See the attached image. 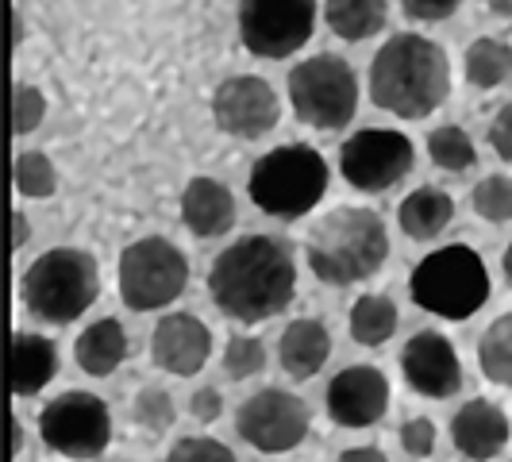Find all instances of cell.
I'll return each instance as SVG.
<instances>
[{"instance_id":"18","label":"cell","mask_w":512,"mask_h":462,"mask_svg":"<svg viewBox=\"0 0 512 462\" xmlns=\"http://www.w3.org/2000/svg\"><path fill=\"white\" fill-rule=\"evenodd\" d=\"M181 224L193 231L197 239L224 235L235 224V197L224 181L216 178H193L181 193Z\"/></svg>"},{"instance_id":"9","label":"cell","mask_w":512,"mask_h":462,"mask_svg":"<svg viewBox=\"0 0 512 462\" xmlns=\"http://www.w3.org/2000/svg\"><path fill=\"white\" fill-rule=\"evenodd\" d=\"M39 436L54 455L74 462L101 459L112 443V412L97 393L66 389L39 412Z\"/></svg>"},{"instance_id":"20","label":"cell","mask_w":512,"mask_h":462,"mask_svg":"<svg viewBox=\"0 0 512 462\" xmlns=\"http://www.w3.org/2000/svg\"><path fill=\"white\" fill-rule=\"evenodd\" d=\"M332 355V335L324 328V320L301 316L282 332L278 343V359H282L289 378H312L324 370V362Z\"/></svg>"},{"instance_id":"23","label":"cell","mask_w":512,"mask_h":462,"mask_svg":"<svg viewBox=\"0 0 512 462\" xmlns=\"http://www.w3.org/2000/svg\"><path fill=\"white\" fill-rule=\"evenodd\" d=\"M385 20H389L385 0H324V24L347 43H362V39L378 35Z\"/></svg>"},{"instance_id":"11","label":"cell","mask_w":512,"mask_h":462,"mask_svg":"<svg viewBox=\"0 0 512 462\" xmlns=\"http://www.w3.org/2000/svg\"><path fill=\"white\" fill-rule=\"evenodd\" d=\"M308 424H312V412L289 389H258L255 397H247L235 412L239 439L262 455H282V451L301 447Z\"/></svg>"},{"instance_id":"29","label":"cell","mask_w":512,"mask_h":462,"mask_svg":"<svg viewBox=\"0 0 512 462\" xmlns=\"http://www.w3.org/2000/svg\"><path fill=\"white\" fill-rule=\"evenodd\" d=\"M131 420H135L143 432L162 436V432L178 420V409H174V401H170V393H166L162 385H143V389L135 393V401H131Z\"/></svg>"},{"instance_id":"3","label":"cell","mask_w":512,"mask_h":462,"mask_svg":"<svg viewBox=\"0 0 512 462\" xmlns=\"http://www.w3.org/2000/svg\"><path fill=\"white\" fill-rule=\"evenodd\" d=\"M308 266L328 285H359L374 278L389 258V235L374 208H332L305 243Z\"/></svg>"},{"instance_id":"30","label":"cell","mask_w":512,"mask_h":462,"mask_svg":"<svg viewBox=\"0 0 512 462\" xmlns=\"http://www.w3.org/2000/svg\"><path fill=\"white\" fill-rule=\"evenodd\" d=\"M470 205L489 224L512 220V178L509 174H489V178H482L474 185V193H470Z\"/></svg>"},{"instance_id":"32","label":"cell","mask_w":512,"mask_h":462,"mask_svg":"<svg viewBox=\"0 0 512 462\" xmlns=\"http://www.w3.org/2000/svg\"><path fill=\"white\" fill-rule=\"evenodd\" d=\"M43 116H47V97L35 85L20 81L16 93H12V131L16 135H31L43 124Z\"/></svg>"},{"instance_id":"2","label":"cell","mask_w":512,"mask_h":462,"mask_svg":"<svg viewBox=\"0 0 512 462\" xmlns=\"http://www.w3.org/2000/svg\"><path fill=\"white\" fill-rule=\"evenodd\" d=\"M451 93V62L436 39L401 31L370 62V101L401 120H424Z\"/></svg>"},{"instance_id":"36","label":"cell","mask_w":512,"mask_h":462,"mask_svg":"<svg viewBox=\"0 0 512 462\" xmlns=\"http://www.w3.org/2000/svg\"><path fill=\"white\" fill-rule=\"evenodd\" d=\"M220 412H224V397H220L212 385H201V389L189 397V416H193V420H201V424L220 420Z\"/></svg>"},{"instance_id":"12","label":"cell","mask_w":512,"mask_h":462,"mask_svg":"<svg viewBox=\"0 0 512 462\" xmlns=\"http://www.w3.org/2000/svg\"><path fill=\"white\" fill-rule=\"evenodd\" d=\"M412 166H416V147L409 135L393 128H362L339 151V170L359 193H382L405 178Z\"/></svg>"},{"instance_id":"5","label":"cell","mask_w":512,"mask_h":462,"mask_svg":"<svg viewBox=\"0 0 512 462\" xmlns=\"http://www.w3.org/2000/svg\"><path fill=\"white\" fill-rule=\"evenodd\" d=\"M247 193H251L258 212L278 216V220H297L324 201L328 162H324V154L305 147V143L274 147L255 162Z\"/></svg>"},{"instance_id":"1","label":"cell","mask_w":512,"mask_h":462,"mask_svg":"<svg viewBox=\"0 0 512 462\" xmlns=\"http://www.w3.org/2000/svg\"><path fill=\"white\" fill-rule=\"evenodd\" d=\"M297 266L274 235H243L208 270V297L239 324H262L293 305Z\"/></svg>"},{"instance_id":"25","label":"cell","mask_w":512,"mask_h":462,"mask_svg":"<svg viewBox=\"0 0 512 462\" xmlns=\"http://www.w3.org/2000/svg\"><path fill=\"white\" fill-rule=\"evenodd\" d=\"M351 339L362 347H382L397 332V305L385 293H366L351 305Z\"/></svg>"},{"instance_id":"27","label":"cell","mask_w":512,"mask_h":462,"mask_svg":"<svg viewBox=\"0 0 512 462\" xmlns=\"http://www.w3.org/2000/svg\"><path fill=\"white\" fill-rule=\"evenodd\" d=\"M428 154H432V162L439 170H451V174H462V170H470L478 162L474 139L462 128H455V124H443V128L428 135Z\"/></svg>"},{"instance_id":"10","label":"cell","mask_w":512,"mask_h":462,"mask_svg":"<svg viewBox=\"0 0 512 462\" xmlns=\"http://www.w3.org/2000/svg\"><path fill=\"white\" fill-rule=\"evenodd\" d=\"M316 31V0H239V39L258 58L301 51Z\"/></svg>"},{"instance_id":"31","label":"cell","mask_w":512,"mask_h":462,"mask_svg":"<svg viewBox=\"0 0 512 462\" xmlns=\"http://www.w3.org/2000/svg\"><path fill=\"white\" fill-rule=\"evenodd\" d=\"M262 366H266L262 339H255V335H231L228 347H224V370H228V378L247 382V378L262 374Z\"/></svg>"},{"instance_id":"28","label":"cell","mask_w":512,"mask_h":462,"mask_svg":"<svg viewBox=\"0 0 512 462\" xmlns=\"http://www.w3.org/2000/svg\"><path fill=\"white\" fill-rule=\"evenodd\" d=\"M16 189L31 201H47L58 193V170L43 151H24L16 158Z\"/></svg>"},{"instance_id":"13","label":"cell","mask_w":512,"mask_h":462,"mask_svg":"<svg viewBox=\"0 0 512 462\" xmlns=\"http://www.w3.org/2000/svg\"><path fill=\"white\" fill-rule=\"evenodd\" d=\"M278 116H282V104L274 85L255 74L228 77L212 93V120L235 139H262L266 131L278 128Z\"/></svg>"},{"instance_id":"8","label":"cell","mask_w":512,"mask_h":462,"mask_svg":"<svg viewBox=\"0 0 512 462\" xmlns=\"http://www.w3.org/2000/svg\"><path fill=\"white\" fill-rule=\"evenodd\" d=\"M120 297L131 312H154L174 305L189 285V258L162 235H147L124 247L120 255Z\"/></svg>"},{"instance_id":"6","label":"cell","mask_w":512,"mask_h":462,"mask_svg":"<svg viewBox=\"0 0 512 462\" xmlns=\"http://www.w3.org/2000/svg\"><path fill=\"white\" fill-rule=\"evenodd\" d=\"M412 301L443 316V320H466L474 316L478 308L489 301V274L486 262L474 247L466 243H451V247H439L432 255H424L416 262L409 278Z\"/></svg>"},{"instance_id":"19","label":"cell","mask_w":512,"mask_h":462,"mask_svg":"<svg viewBox=\"0 0 512 462\" xmlns=\"http://www.w3.org/2000/svg\"><path fill=\"white\" fill-rule=\"evenodd\" d=\"M58 370V347L39 332L12 335V355H8V382L16 397H31L54 378Z\"/></svg>"},{"instance_id":"41","label":"cell","mask_w":512,"mask_h":462,"mask_svg":"<svg viewBox=\"0 0 512 462\" xmlns=\"http://www.w3.org/2000/svg\"><path fill=\"white\" fill-rule=\"evenodd\" d=\"M24 451V428H20V420H12V455H20Z\"/></svg>"},{"instance_id":"17","label":"cell","mask_w":512,"mask_h":462,"mask_svg":"<svg viewBox=\"0 0 512 462\" xmlns=\"http://www.w3.org/2000/svg\"><path fill=\"white\" fill-rule=\"evenodd\" d=\"M512 424L501 405H493L486 397L466 401L455 416H451V443L455 451L466 455L470 462H489L509 447Z\"/></svg>"},{"instance_id":"35","label":"cell","mask_w":512,"mask_h":462,"mask_svg":"<svg viewBox=\"0 0 512 462\" xmlns=\"http://www.w3.org/2000/svg\"><path fill=\"white\" fill-rule=\"evenodd\" d=\"M459 4H462V0H401L405 16H412V20H424V24H436V20L455 16V8H459Z\"/></svg>"},{"instance_id":"15","label":"cell","mask_w":512,"mask_h":462,"mask_svg":"<svg viewBox=\"0 0 512 462\" xmlns=\"http://www.w3.org/2000/svg\"><path fill=\"white\" fill-rule=\"evenodd\" d=\"M324 401L339 428H370L389 409V382L378 366H347L328 382Z\"/></svg>"},{"instance_id":"24","label":"cell","mask_w":512,"mask_h":462,"mask_svg":"<svg viewBox=\"0 0 512 462\" xmlns=\"http://www.w3.org/2000/svg\"><path fill=\"white\" fill-rule=\"evenodd\" d=\"M466 81L474 89H497L512 77V47L505 39H493V35H482L466 47Z\"/></svg>"},{"instance_id":"4","label":"cell","mask_w":512,"mask_h":462,"mask_svg":"<svg viewBox=\"0 0 512 462\" xmlns=\"http://www.w3.org/2000/svg\"><path fill=\"white\" fill-rule=\"evenodd\" d=\"M101 297V266L81 247H51L20 278V301L43 324H74Z\"/></svg>"},{"instance_id":"26","label":"cell","mask_w":512,"mask_h":462,"mask_svg":"<svg viewBox=\"0 0 512 462\" xmlns=\"http://www.w3.org/2000/svg\"><path fill=\"white\" fill-rule=\"evenodd\" d=\"M478 366L493 385H512V312L497 316L478 339Z\"/></svg>"},{"instance_id":"21","label":"cell","mask_w":512,"mask_h":462,"mask_svg":"<svg viewBox=\"0 0 512 462\" xmlns=\"http://www.w3.org/2000/svg\"><path fill=\"white\" fill-rule=\"evenodd\" d=\"M74 359L81 366V374L89 378H108L120 362L128 359V332L116 316H104L97 324H89L85 332L77 335Z\"/></svg>"},{"instance_id":"14","label":"cell","mask_w":512,"mask_h":462,"mask_svg":"<svg viewBox=\"0 0 512 462\" xmlns=\"http://www.w3.org/2000/svg\"><path fill=\"white\" fill-rule=\"evenodd\" d=\"M212 355V332L201 316L193 312H170L154 324L151 335V362L174 378H193L205 370Z\"/></svg>"},{"instance_id":"34","label":"cell","mask_w":512,"mask_h":462,"mask_svg":"<svg viewBox=\"0 0 512 462\" xmlns=\"http://www.w3.org/2000/svg\"><path fill=\"white\" fill-rule=\"evenodd\" d=\"M401 447L416 455V459H424V455H432L436 451V424L428 420V416H412L401 424Z\"/></svg>"},{"instance_id":"7","label":"cell","mask_w":512,"mask_h":462,"mask_svg":"<svg viewBox=\"0 0 512 462\" xmlns=\"http://www.w3.org/2000/svg\"><path fill=\"white\" fill-rule=\"evenodd\" d=\"M289 104L305 128L339 131L359 108V77L339 54H312L289 70Z\"/></svg>"},{"instance_id":"39","label":"cell","mask_w":512,"mask_h":462,"mask_svg":"<svg viewBox=\"0 0 512 462\" xmlns=\"http://www.w3.org/2000/svg\"><path fill=\"white\" fill-rule=\"evenodd\" d=\"M27 243V216L24 212H12V247H24Z\"/></svg>"},{"instance_id":"42","label":"cell","mask_w":512,"mask_h":462,"mask_svg":"<svg viewBox=\"0 0 512 462\" xmlns=\"http://www.w3.org/2000/svg\"><path fill=\"white\" fill-rule=\"evenodd\" d=\"M501 270H505V282L512 285V243H509V251H505V258H501Z\"/></svg>"},{"instance_id":"33","label":"cell","mask_w":512,"mask_h":462,"mask_svg":"<svg viewBox=\"0 0 512 462\" xmlns=\"http://www.w3.org/2000/svg\"><path fill=\"white\" fill-rule=\"evenodd\" d=\"M166 462H235L231 447H224L220 439L212 436H185L170 447Z\"/></svg>"},{"instance_id":"40","label":"cell","mask_w":512,"mask_h":462,"mask_svg":"<svg viewBox=\"0 0 512 462\" xmlns=\"http://www.w3.org/2000/svg\"><path fill=\"white\" fill-rule=\"evenodd\" d=\"M493 16H501V20H512V0H482Z\"/></svg>"},{"instance_id":"22","label":"cell","mask_w":512,"mask_h":462,"mask_svg":"<svg viewBox=\"0 0 512 462\" xmlns=\"http://www.w3.org/2000/svg\"><path fill=\"white\" fill-rule=\"evenodd\" d=\"M455 220V201L436 185H420L397 208V224L409 239H436L439 231Z\"/></svg>"},{"instance_id":"38","label":"cell","mask_w":512,"mask_h":462,"mask_svg":"<svg viewBox=\"0 0 512 462\" xmlns=\"http://www.w3.org/2000/svg\"><path fill=\"white\" fill-rule=\"evenodd\" d=\"M335 462H389V459H385L378 447H351V451H343Z\"/></svg>"},{"instance_id":"37","label":"cell","mask_w":512,"mask_h":462,"mask_svg":"<svg viewBox=\"0 0 512 462\" xmlns=\"http://www.w3.org/2000/svg\"><path fill=\"white\" fill-rule=\"evenodd\" d=\"M489 143H493V151L501 154L505 162H512V101L493 116V124H489Z\"/></svg>"},{"instance_id":"16","label":"cell","mask_w":512,"mask_h":462,"mask_svg":"<svg viewBox=\"0 0 512 462\" xmlns=\"http://www.w3.org/2000/svg\"><path fill=\"white\" fill-rule=\"evenodd\" d=\"M401 370L405 382L420 393V397H451L462 385V362L455 355V343L443 332H416L401 351Z\"/></svg>"}]
</instances>
